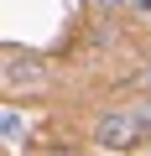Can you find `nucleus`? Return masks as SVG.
Returning a JSON list of instances; mask_svg holds the SVG:
<instances>
[{"label":"nucleus","instance_id":"nucleus-1","mask_svg":"<svg viewBox=\"0 0 151 156\" xmlns=\"http://www.w3.org/2000/svg\"><path fill=\"white\" fill-rule=\"evenodd\" d=\"M94 140L104 146V151H135L141 140H146V120L141 115H104L99 125H94Z\"/></svg>","mask_w":151,"mask_h":156},{"label":"nucleus","instance_id":"nucleus-2","mask_svg":"<svg viewBox=\"0 0 151 156\" xmlns=\"http://www.w3.org/2000/svg\"><path fill=\"white\" fill-rule=\"evenodd\" d=\"M21 83H42V68H37V57H5V89H21Z\"/></svg>","mask_w":151,"mask_h":156},{"label":"nucleus","instance_id":"nucleus-3","mask_svg":"<svg viewBox=\"0 0 151 156\" xmlns=\"http://www.w3.org/2000/svg\"><path fill=\"white\" fill-rule=\"evenodd\" d=\"M0 135H5V146H21L26 140V120L16 109H5V115H0Z\"/></svg>","mask_w":151,"mask_h":156},{"label":"nucleus","instance_id":"nucleus-4","mask_svg":"<svg viewBox=\"0 0 151 156\" xmlns=\"http://www.w3.org/2000/svg\"><path fill=\"white\" fill-rule=\"evenodd\" d=\"M130 5H135V11H141V16H151V0H130Z\"/></svg>","mask_w":151,"mask_h":156},{"label":"nucleus","instance_id":"nucleus-5","mask_svg":"<svg viewBox=\"0 0 151 156\" xmlns=\"http://www.w3.org/2000/svg\"><path fill=\"white\" fill-rule=\"evenodd\" d=\"M47 156H78V151H73V146H57V151H47Z\"/></svg>","mask_w":151,"mask_h":156},{"label":"nucleus","instance_id":"nucleus-6","mask_svg":"<svg viewBox=\"0 0 151 156\" xmlns=\"http://www.w3.org/2000/svg\"><path fill=\"white\" fill-rule=\"evenodd\" d=\"M99 5H130V0H99Z\"/></svg>","mask_w":151,"mask_h":156},{"label":"nucleus","instance_id":"nucleus-7","mask_svg":"<svg viewBox=\"0 0 151 156\" xmlns=\"http://www.w3.org/2000/svg\"><path fill=\"white\" fill-rule=\"evenodd\" d=\"M146 146H151V135H146Z\"/></svg>","mask_w":151,"mask_h":156},{"label":"nucleus","instance_id":"nucleus-8","mask_svg":"<svg viewBox=\"0 0 151 156\" xmlns=\"http://www.w3.org/2000/svg\"><path fill=\"white\" fill-rule=\"evenodd\" d=\"M146 78H151V73H146Z\"/></svg>","mask_w":151,"mask_h":156}]
</instances>
